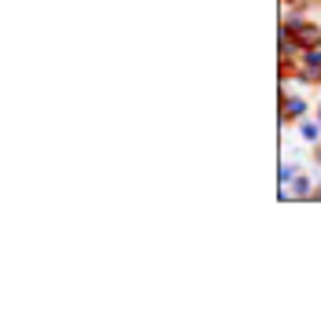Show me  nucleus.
I'll return each mask as SVG.
<instances>
[{
  "label": "nucleus",
  "instance_id": "f257e3e1",
  "mask_svg": "<svg viewBox=\"0 0 321 324\" xmlns=\"http://www.w3.org/2000/svg\"><path fill=\"white\" fill-rule=\"evenodd\" d=\"M303 78H307V81H318V78H321V55H318V52H310V55H307Z\"/></svg>",
  "mask_w": 321,
  "mask_h": 324
},
{
  "label": "nucleus",
  "instance_id": "f03ea898",
  "mask_svg": "<svg viewBox=\"0 0 321 324\" xmlns=\"http://www.w3.org/2000/svg\"><path fill=\"white\" fill-rule=\"evenodd\" d=\"M296 37H299L303 44H318V41H321V33L314 30V26H299V30H296Z\"/></svg>",
  "mask_w": 321,
  "mask_h": 324
},
{
  "label": "nucleus",
  "instance_id": "7ed1b4c3",
  "mask_svg": "<svg viewBox=\"0 0 321 324\" xmlns=\"http://www.w3.org/2000/svg\"><path fill=\"white\" fill-rule=\"evenodd\" d=\"M299 111H303V100H288L285 103V114H299Z\"/></svg>",
  "mask_w": 321,
  "mask_h": 324
},
{
  "label": "nucleus",
  "instance_id": "20e7f679",
  "mask_svg": "<svg viewBox=\"0 0 321 324\" xmlns=\"http://www.w3.org/2000/svg\"><path fill=\"white\" fill-rule=\"evenodd\" d=\"M307 192H310V184H307V180H299V184L292 188V195H307Z\"/></svg>",
  "mask_w": 321,
  "mask_h": 324
}]
</instances>
